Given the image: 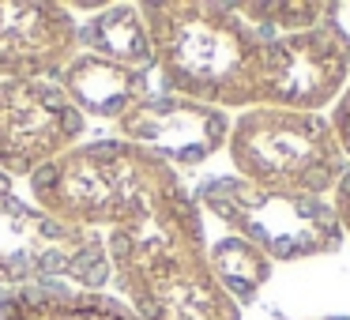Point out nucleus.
Returning <instances> with one entry per match:
<instances>
[{
    "label": "nucleus",
    "mask_w": 350,
    "mask_h": 320,
    "mask_svg": "<svg viewBox=\"0 0 350 320\" xmlns=\"http://www.w3.org/2000/svg\"><path fill=\"white\" fill-rule=\"evenodd\" d=\"M211 271L230 297L249 302V297L267 282V275H271V260H267L256 245L245 241V237H226V241L215 249Z\"/></svg>",
    "instance_id": "423d86ee"
},
{
    "label": "nucleus",
    "mask_w": 350,
    "mask_h": 320,
    "mask_svg": "<svg viewBox=\"0 0 350 320\" xmlns=\"http://www.w3.org/2000/svg\"><path fill=\"white\" fill-rule=\"evenodd\" d=\"M159 46L177 91L215 106H256L267 38L237 8H162Z\"/></svg>",
    "instance_id": "f257e3e1"
},
{
    "label": "nucleus",
    "mask_w": 350,
    "mask_h": 320,
    "mask_svg": "<svg viewBox=\"0 0 350 320\" xmlns=\"http://www.w3.org/2000/svg\"><path fill=\"white\" fill-rule=\"evenodd\" d=\"M136 132L159 139L181 162H200L230 139V121L204 102H154L136 121Z\"/></svg>",
    "instance_id": "39448f33"
},
{
    "label": "nucleus",
    "mask_w": 350,
    "mask_h": 320,
    "mask_svg": "<svg viewBox=\"0 0 350 320\" xmlns=\"http://www.w3.org/2000/svg\"><path fill=\"white\" fill-rule=\"evenodd\" d=\"M332 207H335V219H339L342 234H350V162H347V170H342L339 185L332 189Z\"/></svg>",
    "instance_id": "9d476101"
},
{
    "label": "nucleus",
    "mask_w": 350,
    "mask_h": 320,
    "mask_svg": "<svg viewBox=\"0 0 350 320\" xmlns=\"http://www.w3.org/2000/svg\"><path fill=\"white\" fill-rule=\"evenodd\" d=\"M245 16H264L260 23H275L286 34L297 31H312L324 19V4H252V8H241Z\"/></svg>",
    "instance_id": "0eeeda50"
},
{
    "label": "nucleus",
    "mask_w": 350,
    "mask_h": 320,
    "mask_svg": "<svg viewBox=\"0 0 350 320\" xmlns=\"http://www.w3.org/2000/svg\"><path fill=\"white\" fill-rule=\"evenodd\" d=\"M320 23L332 31V38L339 42V49L347 53V64H350V0L324 4V19H320Z\"/></svg>",
    "instance_id": "6e6552de"
},
{
    "label": "nucleus",
    "mask_w": 350,
    "mask_h": 320,
    "mask_svg": "<svg viewBox=\"0 0 350 320\" xmlns=\"http://www.w3.org/2000/svg\"><path fill=\"white\" fill-rule=\"evenodd\" d=\"M230 155L241 181L271 192L324 196L339 185L347 155L324 114L256 106L230 129Z\"/></svg>",
    "instance_id": "f03ea898"
},
{
    "label": "nucleus",
    "mask_w": 350,
    "mask_h": 320,
    "mask_svg": "<svg viewBox=\"0 0 350 320\" xmlns=\"http://www.w3.org/2000/svg\"><path fill=\"white\" fill-rule=\"evenodd\" d=\"M350 83V64L339 42L324 23L312 31L279 34L264 49V72H260V102L271 109H294V114H320L335 106Z\"/></svg>",
    "instance_id": "20e7f679"
},
{
    "label": "nucleus",
    "mask_w": 350,
    "mask_h": 320,
    "mask_svg": "<svg viewBox=\"0 0 350 320\" xmlns=\"http://www.w3.org/2000/svg\"><path fill=\"white\" fill-rule=\"evenodd\" d=\"M327 124H332V132H335V144H339V151L347 155V162H350V83H347V91L335 98Z\"/></svg>",
    "instance_id": "1a4fd4ad"
},
{
    "label": "nucleus",
    "mask_w": 350,
    "mask_h": 320,
    "mask_svg": "<svg viewBox=\"0 0 350 320\" xmlns=\"http://www.w3.org/2000/svg\"><path fill=\"white\" fill-rule=\"evenodd\" d=\"M324 320H350V317H324Z\"/></svg>",
    "instance_id": "9b49d317"
},
{
    "label": "nucleus",
    "mask_w": 350,
    "mask_h": 320,
    "mask_svg": "<svg viewBox=\"0 0 350 320\" xmlns=\"http://www.w3.org/2000/svg\"><path fill=\"white\" fill-rule=\"evenodd\" d=\"M207 204L230 226L241 230L245 241L256 245L267 260H312L335 252L347 237L335 219L332 200L324 196L271 192L234 177V181H215L207 189Z\"/></svg>",
    "instance_id": "7ed1b4c3"
}]
</instances>
